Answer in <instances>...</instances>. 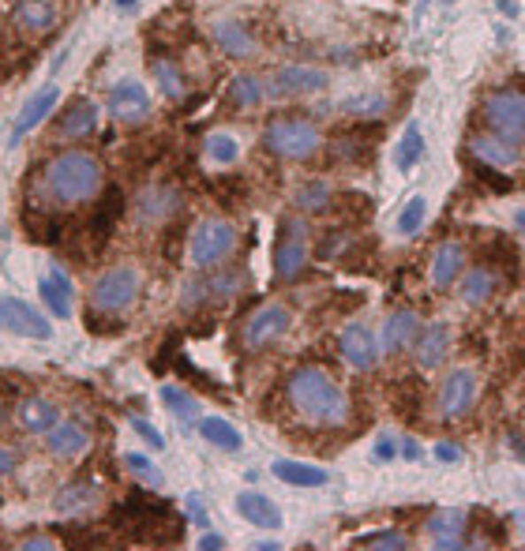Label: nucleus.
<instances>
[{"label": "nucleus", "mask_w": 525, "mask_h": 551, "mask_svg": "<svg viewBox=\"0 0 525 551\" xmlns=\"http://www.w3.org/2000/svg\"><path fill=\"white\" fill-rule=\"evenodd\" d=\"M290 402L297 405V413L312 420V424H342L349 417V398L342 394V386L330 379L323 368H300L290 379Z\"/></svg>", "instance_id": "1"}, {"label": "nucleus", "mask_w": 525, "mask_h": 551, "mask_svg": "<svg viewBox=\"0 0 525 551\" xmlns=\"http://www.w3.org/2000/svg\"><path fill=\"white\" fill-rule=\"evenodd\" d=\"M45 184H50V192L57 203H87L98 195L102 187V165L94 154H83V150H65L57 154L50 169H45Z\"/></svg>", "instance_id": "2"}, {"label": "nucleus", "mask_w": 525, "mask_h": 551, "mask_svg": "<svg viewBox=\"0 0 525 551\" xmlns=\"http://www.w3.org/2000/svg\"><path fill=\"white\" fill-rule=\"evenodd\" d=\"M263 143H266L270 154H278L282 162H305V157H312L315 150H320L323 135L305 117H278V120L266 124Z\"/></svg>", "instance_id": "3"}, {"label": "nucleus", "mask_w": 525, "mask_h": 551, "mask_svg": "<svg viewBox=\"0 0 525 551\" xmlns=\"http://www.w3.org/2000/svg\"><path fill=\"white\" fill-rule=\"evenodd\" d=\"M139 296V271L135 266H113L90 289L94 311H124Z\"/></svg>", "instance_id": "4"}, {"label": "nucleus", "mask_w": 525, "mask_h": 551, "mask_svg": "<svg viewBox=\"0 0 525 551\" xmlns=\"http://www.w3.org/2000/svg\"><path fill=\"white\" fill-rule=\"evenodd\" d=\"M236 248V229L229 222H199L192 233V244H188V256L196 266H218L233 256Z\"/></svg>", "instance_id": "5"}, {"label": "nucleus", "mask_w": 525, "mask_h": 551, "mask_svg": "<svg viewBox=\"0 0 525 551\" xmlns=\"http://www.w3.org/2000/svg\"><path fill=\"white\" fill-rule=\"evenodd\" d=\"M484 120L491 132L506 139H525V94L521 90H496L484 98Z\"/></svg>", "instance_id": "6"}, {"label": "nucleus", "mask_w": 525, "mask_h": 551, "mask_svg": "<svg viewBox=\"0 0 525 551\" xmlns=\"http://www.w3.org/2000/svg\"><path fill=\"white\" fill-rule=\"evenodd\" d=\"M308 263V229L300 218H285L282 222V236L274 248V274L278 281H293Z\"/></svg>", "instance_id": "7"}, {"label": "nucleus", "mask_w": 525, "mask_h": 551, "mask_svg": "<svg viewBox=\"0 0 525 551\" xmlns=\"http://www.w3.org/2000/svg\"><path fill=\"white\" fill-rule=\"evenodd\" d=\"M0 326L15 338H35V341H45L53 334L50 319H45L35 304L19 301V296H4V301H0Z\"/></svg>", "instance_id": "8"}, {"label": "nucleus", "mask_w": 525, "mask_h": 551, "mask_svg": "<svg viewBox=\"0 0 525 551\" xmlns=\"http://www.w3.org/2000/svg\"><path fill=\"white\" fill-rule=\"evenodd\" d=\"M290 308L285 304H266V308H259V311H251L248 315V323H244V330H241V341H244V349H263V345H270L278 334H285L290 330Z\"/></svg>", "instance_id": "9"}, {"label": "nucleus", "mask_w": 525, "mask_h": 551, "mask_svg": "<svg viewBox=\"0 0 525 551\" xmlns=\"http://www.w3.org/2000/svg\"><path fill=\"white\" fill-rule=\"evenodd\" d=\"M476 402V371L473 368H454L439 390V417L443 420H458L466 417Z\"/></svg>", "instance_id": "10"}, {"label": "nucleus", "mask_w": 525, "mask_h": 551, "mask_svg": "<svg viewBox=\"0 0 525 551\" xmlns=\"http://www.w3.org/2000/svg\"><path fill=\"white\" fill-rule=\"evenodd\" d=\"M338 349H342V360L349 368H357V371H368L375 368V360H379V341L375 334L364 323H345L342 326V334H338Z\"/></svg>", "instance_id": "11"}, {"label": "nucleus", "mask_w": 525, "mask_h": 551, "mask_svg": "<svg viewBox=\"0 0 525 551\" xmlns=\"http://www.w3.org/2000/svg\"><path fill=\"white\" fill-rule=\"evenodd\" d=\"M270 94L278 98H300V94H320L327 90V75L320 68H305V65H293V68H282L270 75Z\"/></svg>", "instance_id": "12"}, {"label": "nucleus", "mask_w": 525, "mask_h": 551, "mask_svg": "<svg viewBox=\"0 0 525 551\" xmlns=\"http://www.w3.org/2000/svg\"><path fill=\"white\" fill-rule=\"evenodd\" d=\"M469 154L476 157L481 165H496V169H514L521 162V150L514 139H506L499 132H484V135H473L469 139Z\"/></svg>", "instance_id": "13"}, {"label": "nucleus", "mask_w": 525, "mask_h": 551, "mask_svg": "<svg viewBox=\"0 0 525 551\" xmlns=\"http://www.w3.org/2000/svg\"><path fill=\"white\" fill-rule=\"evenodd\" d=\"M109 113L113 120H143L151 113V98H147V87L139 83V79H124L109 90Z\"/></svg>", "instance_id": "14"}, {"label": "nucleus", "mask_w": 525, "mask_h": 551, "mask_svg": "<svg viewBox=\"0 0 525 551\" xmlns=\"http://www.w3.org/2000/svg\"><path fill=\"white\" fill-rule=\"evenodd\" d=\"M60 102V87L53 83V87H42L38 94H30L27 98V105H23V113L15 117V124H12V143H19L23 135H30L38 128V124L53 113V105Z\"/></svg>", "instance_id": "15"}, {"label": "nucleus", "mask_w": 525, "mask_h": 551, "mask_svg": "<svg viewBox=\"0 0 525 551\" xmlns=\"http://www.w3.org/2000/svg\"><path fill=\"white\" fill-rule=\"evenodd\" d=\"M90 447V435L79 420H57L50 432H45V450L57 454V458H79Z\"/></svg>", "instance_id": "16"}, {"label": "nucleus", "mask_w": 525, "mask_h": 551, "mask_svg": "<svg viewBox=\"0 0 525 551\" xmlns=\"http://www.w3.org/2000/svg\"><path fill=\"white\" fill-rule=\"evenodd\" d=\"M417 338H421V315L413 308L394 311L383 323V349L387 353H405V349L417 345Z\"/></svg>", "instance_id": "17"}, {"label": "nucleus", "mask_w": 525, "mask_h": 551, "mask_svg": "<svg viewBox=\"0 0 525 551\" xmlns=\"http://www.w3.org/2000/svg\"><path fill=\"white\" fill-rule=\"evenodd\" d=\"M94 128H98V105H94L90 98H79V102H72L65 109V117L57 120V139L72 143V139L90 135Z\"/></svg>", "instance_id": "18"}, {"label": "nucleus", "mask_w": 525, "mask_h": 551, "mask_svg": "<svg viewBox=\"0 0 525 551\" xmlns=\"http://www.w3.org/2000/svg\"><path fill=\"white\" fill-rule=\"evenodd\" d=\"M15 420H19V428L30 432V435H45L60 420V405L50 402V398H23L15 405Z\"/></svg>", "instance_id": "19"}, {"label": "nucleus", "mask_w": 525, "mask_h": 551, "mask_svg": "<svg viewBox=\"0 0 525 551\" xmlns=\"http://www.w3.org/2000/svg\"><path fill=\"white\" fill-rule=\"evenodd\" d=\"M417 360L424 368H439L443 360L451 356V326L447 323H428L421 326V338H417Z\"/></svg>", "instance_id": "20"}, {"label": "nucleus", "mask_w": 525, "mask_h": 551, "mask_svg": "<svg viewBox=\"0 0 525 551\" xmlns=\"http://www.w3.org/2000/svg\"><path fill=\"white\" fill-rule=\"evenodd\" d=\"M466 271V244L447 241L436 248V259H432V286L436 289H451L454 281Z\"/></svg>", "instance_id": "21"}, {"label": "nucleus", "mask_w": 525, "mask_h": 551, "mask_svg": "<svg viewBox=\"0 0 525 551\" xmlns=\"http://www.w3.org/2000/svg\"><path fill=\"white\" fill-rule=\"evenodd\" d=\"M236 510H241L244 522L259 525V529H282V510L263 492H241L236 495Z\"/></svg>", "instance_id": "22"}, {"label": "nucleus", "mask_w": 525, "mask_h": 551, "mask_svg": "<svg viewBox=\"0 0 525 551\" xmlns=\"http://www.w3.org/2000/svg\"><path fill=\"white\" fill-rule=\"evenodd\" d=\"M496 289H499V278H496V271L491 266H473L469 274H461V301H466L469 308H481V304H488L491 296H496Z\"/></svg>", "instance_id": "23"}, {"label": "nucleus", "mask_w": 525, "mask_h": 551, "mask_svg": "<svg viewBox=\"0 0 525 551\" xmlns=\"http://www.w3.org/2000/svg\"><path fill=\"white\" fill-rule=\"evenodd\" d=\"M38 289H42L45 308H50V311L57 315V319H68V315H72V281H68V274L53 266V271L42 278V286H38Z\"/></svg>", "instance_id": "24"}, {"label": "nucleus", "mask_w": 525, "mask_h": 551, "mask_svg": "<svg viewBox=\"0 0 525 551\" xmlns=\"http://www.w3.org/2000/svg\"><path fill=\"white\" fill-rule=\"evenodd\" d=\"M214 42L221 45V53H229L236 60H244L256 53V38L244 30V23H236V19H226V23H218L214 27Z\"/></svg>", "instance_id": "25"}, {"label": "nucleus", "mask_w": 525, "mask_h": 551, "mask_svg": "<svg viewBox=\"0 0 525 551\" xmlns=\"http://www.w3.org/2000/svg\"><path fill=\"white\" fill-rule=\"evenodd\" d=\"M199 435H203L211 447H218V450H241V447H244L241 428H236V424H229L226 417H199Z\"/></svg>", "instance_id": "26"}, {"label": "nucleus", "mask_w": 525, "mask_h": 551, "mask_svg": "<svg viewBox=\"0 0 525 551\" xmlns=\"http://www.w3.org/2000/svg\"><path fill=\"white\" fill-rule=\"evenodd\" d=\"M270 472L290 487H323L327 484V472L320 465H305V462H285L282 458V462L270 465Z\"/></svg>", "instance_id": "27"}, {"label": "nucleus", "mask_w": 525, "mask_h": 551, "mask_svg": "<svg viewBox=\"0 0 525 551\" xmlns=\"http://www.w3.org/2000/svg\"><path fill=\"white\" fill-rule=\"evenodd\" d=\"M15 23L23 30H30V34H45V30L57 23V11H53V4H45V0H19Z\"/></svg>", "instance_id": "28"}, {"label": "nucleus", "mask_w": 525, "mask_h": 551, "mask_svg": "<svg viewBox=\"0 0 525 551\" xmlns=\"http://www.w3.org/2000/svg\"><path fill=\"white\" fill-rule=\"evenodd\" d=\"M117 214H120V192L113 187L105 199H102V207L94 210V218L87 222V233L94 236V248H102L105 244V236H109V229H113V222H117Z\"/></svg>", "instance_id": "29"}, {"label": "nucleus", "mask_w": 525, "mask_h": 551, "mask_svg": "<svg viewBox=\"0 0 525 551\" xmlns=\"http://www.w3.org/2000/svg\"><path fill=\"white\" fill-rule=\"evenodd\" d=\"M424 157V135H421V124L413 120V124H405V132H402V139H398V150H394V165L402 169V172H409L413 165H417Z\"/></svg>", "instance_id": "30"}, {"label": "nucleus", "mask_w": 525, "mask_h": 551, "mask_svg": "<svg viewBox=\"0 0 525 551\" xmlns=\"http://www.w3.org/2000/svg\"><path fill=\"white\" fill-rule=\"evenodd\" d=\"M162 402H166V409H169V413L177 417L181 424H188V420L199 417V398H196V394H188L184 386H177V383H166V386H162Z\"/></svg>", "instance_id": "31"}, {"label": "nucleus", "mask_w": 525, "mask_h": 551, "mask_svg": "<svg viewBox=\"0 0 525 551\" xmlns=\"http://www.w3.org/2000/svg\"><path fill=\"white\" fill-rule=\"evenodd\" d=\"M229 102L241 105V109H256L263 102V83L256 75H233L229 83Z\"/></svg>", "instance_id": "32"}, {"label": "nucleus", "mask_w": 525, "mask_h": 551, "mask_svg": "<svg viewBox=\"0 0 525 551\" xmlns=\"http://www.w3.org/2000/svg\"><path fill=\"white\" fill-rule=\"evenodd\" d=\"M466 522H469L466 510H436L428 517V532H432V537H461Z\"/></svg>", "instance_id": "33"}, {"label": "nucleus", "mask_w": 525, "mask_h": 551, "mask_svg": "<svg viewBox=\"0 0 525 551\" xmlns=\"http://www.w3.org/2000/svg\"><path fill=\"white\" fill-rule=\"evenodd\" d=\"M387 94H353V98H345L342 109L349 117H383L387 113Z\"/></svg>", "instance_id": "34"}, {"label": "nucleus", "mask_w": 525, "mask_h": 551, "mask_svg": "<svg viewBox=\"0 0 525 551\" xmlns=\"http://www.w3.org/2000/svg\"><path fill=\"white\" fill-rule=\"evenodd\" d=\"M236 154H241V143L229 135V132H214L211 139H206V157L218 165H233Z\"/></svg>", "instance_id": "35"}, {"label": "nucleus", "mask_w": 525, "mask_h": 551, "mask_svg": "<svg viewBox=\"0 0 525 551\" xmlns=\"http://www.w3.org/2000/svg\"><path fill=\"white\" fill-rule=\"evenodd\" d=\"M424 218H428V203H424V195H413V199L405 203V210L398 214V236H413V233H421Z\"/></svg>", "instance_id": "36"}, {"label": "nucleus", "mask_w": 525, "mask_h": 551, "mask_svg": "<svg viewBox=\"0 0 525 551\" xmlns=\"http://www.w3.org/2000/svg\"><path fill=\"white\" fill-rule=\"evenodd\" d=\"M154 75H158V87H162V94L169 102H181L184 98V79L177 72V65H169V60H158L154 65Z\"/></svg>", "instance_id": "37"}, {"label": "nucleus", "mask_w": 525, "mask_h": 551, "mask_svg": "<svg viewBox=\"0 0 525 551\" xmlns=\"http://www.w3.org/2000/svg\"><path fill=\"white\" fill-rule=\"evenodd\" d=\"M124 465H128V472H135V477L147 484V487H158L162 484V469H158L147 454H139V450H128L124 454Z\"/></svg>", "instance_id": "38"}, {"label": "nucleus", "mask_w": 525, "mask_h": 551, "mask_svg": "<svg viewBox=\"0 0 525 551\" xmlns=\"http://www.w3.org/2000/svg\"><path fill=\"white\" fill-rule=\"evenodd\" d=\"M143 207H147L151 218H166V214H173V207H177V192H169V187H154V192L143 195Z\"/></svg>", "instance_id": "39"}, {"label": "nucleus", "mask_w": 525, "mask_h": 551, "mask_svg": "<svg viewBox=\"0 0 525 551\" xmlns=\"http://www.w3.org/2000/svg\"><path fill=\"white\" fill-rule=\"evenodd\" d=\"M297 203H300V210H323L327 203H330V187L315 180V184H308V187H300Z\"/></svg>", "instance_id": "40"}, {"label": "nucleus", "mask_w": 525, "mask_h": 551, "mask_svg": "<svg viewBox=\"0 0 525 551\" xmlns=\"http://www.w3.org/2000/svg\"><path fill=\"white\" fill-rule=\"evenodd\" d=\"M90 499H94V487H90V484H75V487H68V492L57 499V510H75L79 502L87 507Z\"/></svg>", "instance_id": "41"}, {"label": "nucleus", "mask_w": 525, "mask_h": 551, "mask_svg": "<svg viewBox=\"0 0 525 551\" xmlns=\"http://www.w3.org/2000/svg\"><path fill=\"white\" fill-rule=\"evenodd\" d=\"M357 544H364V547H398V551H402V547H409V537H402V532H372V537H360Z\"/></svg>", "instance_id": "42"}, {"label": "nucleus", "mask_w": 525, "mask_h": 551, "mask_svg": "<svg viewBox=\"0 0 525 551\" xmlns=\"http://www.w3.org/2000/svg\"><path fill=\"white\" fill-rule=\"evenodd\" d=\"M476 177H481L484 184L496 187L499 195H503V192H511V177H503V169H496V165H481V162H476Z\"/></svg>", "instance_id": "43"}, {"label": "nucleus", "mask_w": 525, "mask_h": 551, "mask_svg": "<svg viewBox=\"0 0 525 551\" xmlns=\"http://www.w3.org/2000/svg\"><path fill=\"white\" fill-rule=\"evenodd\" d=\"M132 428H135V432H139L143 439H147V447H154V450H166V435L158 432L151 420H143V417H132Z\"/></svg>", "instance_id": "44"}, {"label": "nucleus", "mask_w": 525, "mask_h": 551, "mask_svg": "<svg viewBox=\"0 0 525 551\" xmlns=\"http://www.w3.org/2000/svg\"><path fill=\"white\" fill-rule=\"evenodd\" d=\"M372 454H375V458L383 462V465H387V462H394V458H398V439H394V435H379Z\"/></svg>", "instance_id": "45"}, {"label": "nucleus", "mask_w": 525, "mask_h": 551, "mask_svg": "<svg viewBox=\"0 0 525 551\" xmlns=\"http://www.w3.org/2000/svg\"><path fill=\"white\" fill-rule=\"evenodd\" d=\"M206 293H214V296H229V293H236V274H218V278H211L206 281Z\"/></svg>", "instance_id": "46"}, {"label": "nucleus", "mask_w": 525, "mask_h": 551, "mask_svg": "<svg viewBox=\"0 0 525 551\" xmlns=\"http://www.w3.org/2000/svg\"><path fill=\"white\" fill-rule=\"evenodd\" d=\"M188 514H192V522L199 525V529H206V525H211V517H206V510H203V502H199V495L196 492H188Z\"/></svg>", "instance_id": "47"}, {"label": "nucleus", "mask_w": 525, "mask_h": 551, "mask_svg": "<svg viewBox=\"0 0 525 551\" xmlns=\"http://www.w3.org/2000/svg\"><path fill=\"white\" fill-rule=\"evenodd\" d=\"M432 454H436V462H447V465L461 462V450H458L454 443H436V447H432Z\"/></svg>", "instance_id": "48"}, {"label": "nucleus", "mask_w": 525, "mask_h": 551, "mask_svg": "<svg viewBox=\"0 0 525 551\" xmlns=\"http://www.w3.org/2000/svg\"><path fill=\"white\" fill-rule=\"evenodd\" d=\"M19 465V458H15V450H4L0 447V477H8V472Z\"/></svg>", "instance_id": "49"}, {"label": "nucleus", "mask_w": 525, "mask_h": 551, "mask_svg": "<svg viewBox=\"0 0 525 551\" xmlns=\"http://www.w3.org/2000/svg\"><path fill=\"white\" fill-rule=\"evenodd\" d=\"M199 547H206V551H218V547H226V540H221L218 532H206V529H203V537H199Z\"/></svg>", "instance_id": "50"}, {"label": "nucleus", "mask_w": 525, "mask_h": 551, "mask_svg": "<svg viewBox=\"0 0 525 551\" xmlns=\"http://www.w3.org/2000/svg\"><path fill=\"white\" fill-rule=\"evenodd\" d=\"M398 450H402V454H405V458H409V462H417V458H421V443H417V439H405V443H402V447H398Z\"/></svg>", "instance_id": "51"}, {"label": "nucleus", "mask_w": 525, "mask_h": 551, "mask_svg": "<svg viewBox=\"0 0 525 551\" xmlns=\"http://www.w3.org/2000/svg\"><path fill=\"white\" fill-rule=\"evenodd\" d=\"M432 547H466V540H461V537H432Z\"/></svg>", "instance_id": "52"}, {"label": "nucleus", "mask_w": 525, "mask_h": 551, "mask_svg": "<svg viewBox=\"0 0 525 551\" xmlns=\"http://www.w3.org/2000/svg\"><path fill=\"white\" fill-rule=\"evenodd\" d=\"M503 15H518V0H496Z\"/></svg>", "instance_id": "53"}, {"label": "nucleus", "mask_w": 525, "mask_h": 551, "mask_svg": "<svg viewBox=\"0 0 525 551\" xmlns=\"http://www.w3.org/2000/svg\"><path fill=\"white\" fill-rule=\"evenodd\" d=\"M23 547H53V540L50 537H30V540H23Z\"/></svg>", "instance_id": "54"}, {"label": "nucleus", "mask_w": 525, "mask_h": 551, "mask_svg": "<svg viewBox=\"0 0 525 551\" xmlns=\"http://www.w3.org/2000/svg\"><path fill=\"white\" fill-rule=\"evenodd\" d=\"M251 547H259V551H263V547H266V551H274L278 544H274V540H256V544H251Z\"/></svg>", "instance_id": "55"}, {"label": "nucleus", "mask_w": 525, "mask_h": 551, "mask_svg": "<svg viewBox=\"0 0 525 551\" xmlns=\"http://www.w3.org/2000/svg\"><path fill=\"white\" fill-rule=\"evenodd\" d=\"M514 222H518V229L525 233V210H518V214H514Z\"/></svg>", "instance_id": "56"}, {"label": "nucleus", "mask_w": 525, "mask_h": 551, "mask_svg": "<svg viewBox=\"0 0 525 551\" xmlns=\"http://www.w3.org/2000/svg\"><path fill=\"white\" fill-rule=\"evenodd\" d=\"M113 4H117V8H132V4H135V0H113Z\"/></svg>", "instance_id": "57"}, {"label": "nucleus", "mask_w": 525, "mask_h": 551, "mask_svg": "<svg viewBox=\"0 0 525 551\" xmlns=\"http://www.w3.org/2000/svg\"><path fill=\"white\" fill-rule=\"evenodd\" d=\"M518 517H521V525H525V507H521V510H518Z\"/></svg>", "instance_id": "58"}, {"label": "nucleus", "mask_w": 525, "mask_h": 551, "mask_svg": "<svg viewBox=\"0 0 525 551\" xmlns=\"http://www.w3.org/2000/svg\"><path fill=\"white\" fill-rule=\"evenodd\" d=\"M443 4H458V0H443Z\"/></svg>", "instance_id": "59"}]
</instances>
